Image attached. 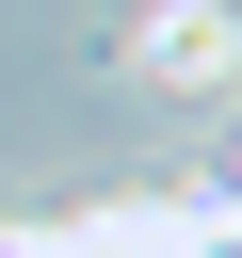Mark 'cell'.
<instances>
[{"label": "cell", "instance_id": "obj_1", "mask_svg": "<svg viewBox=\"0 0 242 258\" xmlns=\"http://www.w3.org/2000/svg\"><path fill=\"white\" fill-rule=\"evenodd\" d=\"M113 64H129L145 97H226V81H242V0H145V16L113 32Z\"/></svg>", "mask_w": 242, "mask_h": 258}]
</instances>
